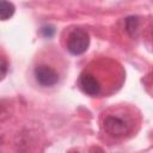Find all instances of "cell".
I'll list each match as a JSON object with an SVG mask.
<instances>
[{
  "label": "cell",
  "mask_w": 153,
  "mask_h": 153,
  "mask_svg": "<svg viewBox=\"0 0 153 153\" xmlns=\"http://www.w3.org/2000/svg\"><path fill=\"white\" fill-rule=\"evenodd\" d=\"M42 33L44 37H51L55 33V29L53 26H43L42 27Z\"/></svg>",
  "instance_id": "cell-8"
},
{
  "label": "cell",
  "mask_w": 153,
  "mask_h": 153,
  "mask_svg": "<svg viewBox=\"0 0 153 153\" xmlns=\"http://www.w3.org/2000/svg\"><path fill=\"white\" fill-rule=\"evenodd\" d=\"M79 87L80 90L88 96H98L102 92V85L99 80L90 72H82L79 76Z\"/></svg>",
  "instance_id": "cell-4"
},
{
  "label": "cell",
  "mask_w": 153,
  "mask_h": 153,
  "mask_svg": "<svg viewBox=\"0 0 153 153\" xmlns=\"http://www.w3.org/2000/svg\"><path fill=\"white\" fill-rule=\"evenodd\" d=\"M7 69H8V63H7V60L5 56L0 55V81L5 78L6 73H7Z\"/></svg>",
  "instance_id": "cell-7"
},
{
  "label": "cell",
  "mask_w": 153,
  "mask_h": 153,
  "mask_svg": "<svg viewBox=\"0 0 153 153\" xmlns=\"http://www.w3.org/2000/svg\"><path fill=\"white\" fill-rule=\"evenodd\" d=\"M126 29L130 36H135L139 29V18L137 17H128L126 19Z\"/></svg>",
  "instance_id": "cell-6"
},
{
  "label": "cell",
  "mask_w": 153,
  "mask_h": 153,
  "mask_svg": "<svg viewBox=\"0 0 153 153\" xmlns=\"http://www.w3.org/2000/svg\"><path fill=\"white\" fill-rule=\"evenodd\" d=\"M90 45V36L82 29H74L67 38V50L72 55L84 54Z\"/></svg>",
  "instance_id": "cell-2"
},
{
  "label": "cell",
  "mask_w": 153,
  "mask_h": 153,
  "mask_svg": "<svg viewBox=\"0 0 153 153\" xmlns=\"http://www.w3.org/2000/svg\"><path fill=\"white\" fill-rule=\"evenodd\" d=\"M14 5L10 1H0V20H7L14 14Z\"/></svg>",
  "instance_id": "cell-5"
},
{
  "label": "cell",
  "mask_w": 153,
  "mask_h": 153,
  "mask_svg": "<svg viewBox=\"0 0 153 153\" xmlns=\"http://www.w3.org/2000/svg\"><path fill=\"white\" fill-rule=\"evenodd\" d=\"M103 128L105 133L115 139L124 137L131 131L133 122L123 114H110L104 117Z\"/></svg>",
  "instance_id": "cell-1"
},
{
  "label": "cell",
  "mask_w": 153,
  "mask_h": 153,
  "mask_svg": "<svg viewBox=\"0 0 153 153\" xmlns=\"http://www.w3.org/2000/svg\"><path fill=\"white\" fill-rule=\"evenodd\" d=\"M36 81L44 87L54 86L59 82V73L50 66L47 65H39L33 71Z\"/></svg>",
  "instance_id": "cell-3"
}]
</instances>
